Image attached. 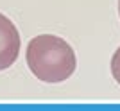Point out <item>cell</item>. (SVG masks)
Here are the masks:
<instances>
[{"label":"cell","instance_id":"1","mask_svg":"<svg viewBox=\"0 0 120 111\" xmlns=\"http://www.w3.org/2000/svg\"><path fill=\"white\" fill-rule=\"evenodd\" d=\"M29 70L40 81L56 84L63 82L77 68L75 52L63 38L54 34H40L32 38L25 50Z\"/></svg>","mask_w":120,"mask_h":111},{"label":"cell","instance_id":"2","mask_svg":"<svg viewBox=\"0 0 120 111\" xmlns=\"http://www.w3.org/2000/svg\"><path fill=\"white\" fill-rule=\"evenodd\" d=\"M20 52V32L15 23L0 13V70L15 65Z\"/></svg>","mask_w":120,"mask_h":111},{"label":"cell","instance_id":"3","mask_svg":"<svg viewBox=\"0 0 120 111\" xmlns=\"http://www.w3.org/2000/svg\"><path fill=\"white\" fill-rule=\"evenodd\" d=\"M111 74H113V79L120 84V47L115 50V54L111 57Z\"/></svg>","mask_w":120,"mask_h":111},{"label":"cell","instance_id":"4","mask_svg":"<svg viewBox=\"0 0 120 111\" xmlns=\"http://www.w3.org/2000/svg\"><path fill=\"white\" fill-rule=\"evenodd\" d=\"M118 13H120V0H118Z\"/></svg>","mask_w":120,"mask_h":111}]
</instances>
